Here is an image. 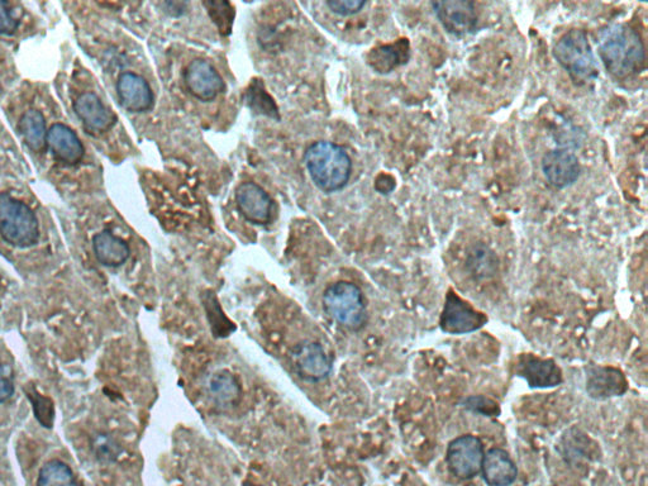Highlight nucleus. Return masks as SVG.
<instances>
[{
	"instance_id": "nucleus-12",
	"label": "nucleus",
	"mask_w": 648,
	"mask_h": 486,
	"mask_svg": "<svg viewBox=\"0 0 648 486\" xmlns=\"http://www.w3.org/2000/svg\"><path fill=\"white\" fill-rule=\"evenodd\" d=\"M542 171L552 187L565 189L579 179L580 162L573 152L554 150L543 156Z\"/></svg>"
},
{
	"instance_id": "nucleus-24",
	"label": "nucleus",
	"mask_w": 648,
	"mask_h": 486,
	"mask_svg": "<svg viewBox=\"0 0 648 486\" xmlns=\"http://www.w3.org/2000/svg\"><path fill=\"white\" fill-rule=\"evenodd\" d=\"M247 106L251 107L257 113L265 114V116L279 119V109L270 95L266 93L264 84L261 80L255 81L246 93Z\"/></svg>"
},
{
	"instance_id": "nucleus-26",
	"label": "nucleus",
	"mask_w": 648,
	"mask_h": 486,
	"mask_svg": "<svg viewBox=\"0 0 648 486\" xmlns=\"http://www.w3.org/2000/svg\"><path fill=\"white\" fill-rule=\"evenodd\" d=\"M27 397L33 404V411H35L38 422L47 428L52 427L55 416L54 403H52V400L50 398L42 397V395L38 394L33 388H31L30 392H27Z\"/></svg>"
},
{
	"instance_id": "nucleus-30",
	"label": "nucleus",
	"mask_w": 648,
	"mask_h": 486,
	"mask_svg": "<svg viewBox=\"0 0 648 486\" xmlns=\"http://www.w3.org/2000/svg\"><path fill=\"white\" fill-rule=\"evenodd\" d=\"M14 394V385L11 378L4 370L2 362H0V404L6 403L11 399Z\"/></svg>"
},
{
	"instance_id": "nucleus-8",
	"label": "nucleus",
	"mask_w": 648,
	"mask_h": 486,
	"mask_svg": "<svg viewBox=\"0 0 648 486\" xmlns=\"http://www.w3.org/2000/svg\"><path fill=\"white\" fill-rule=\"evenodd\" d=\"M441 25L451 35L465 36L473 32L478 23L475 4L468 0H442L431 4Z\"/></svg>"
},
{
	"instance_id": "nucleus-20",
	"label": "nucleus",
	"mask_w": 648,
	"mask_h": 486,
	"mask_svg": "<svg viewBox=\"0 0 648 486\" xmlns=\"http://www.w3.org/2000/svg\"><path fill=\"white\" fill-rule=\"evenodd\" d=\"M408 42L402 40L398 44L376 47L369 54V64L378 73H390L400 64L407 63Z\"/></svg>"
},
{
	"instance_id": "nucleus-7",
	"label": "nucleus",
	"mask_w": 648,
	"mask_h": 486,
	"mask_svg": "<svg viewBox=\"0 0 648 486\" xmlns=\"http://www.w3.org/2000/svg\"><path fill=\"white\" fill-rule=\"evenodd\" d=\"M488 322L485 314L476 311L454 292L447 294L441 316V328L450 335H465L480 330Z\"/></svg>"
},
{
	"instance_id": "nucleus-27",
	"label": "nucleus",
	"mask_w": 648,
	"mask_h": 486,
	"mask_svg": "<svg viewBox=\"0 0 648 486\" xmlns=\"http://www.w3.org/2000/svg\"><path fill=\"white\" fill-rule=\"evenodd\" d=\"M365 6L366 2L364 0H330V2H327L330 11L342 17L354 16V14L362 11Z\"/></svg>"
},
{
	"instance_id": "nucleus-22",
	"label": "nucleus",
	"mask_w": 648,
	"mask_h": 486,
	"mask_svg": "<svg viewBox=\"0 0 648 486\" xmlns=\"http://www.w3.org/2000/svg\"><path fill=\"white\" fill-rule=\"evenodd\" d=\"M209 392L217 403L232 404L240 397V383L230 371H218L209 379Z\"/></svg>"
},
{
	"instance_id": "nucleus-19",
	"label": "nucleus",
	"mask_w": 648,
	"mask_h": 486,
	"mask_svg": "<svg viewBox=\"0 0 648 486\" xmlns=\"http://www.w3.org/2000/svg\"><path fill=\"white\" fill-rule=\"evenodd\" d=\"M93 250L100 264L118 268L130 257V246L111 231H102L93 237Z\"/></svg>"
},
{
	"instance_id": "nucleus-4",
	"label": "nucleus",
	"mask_w": 648,
	"mask_h": 486,
	"mask_svg": "<svg viewBox=\"0 0 648 486\" xmlns=\"http://www.w3.org/2000/svg\"><path fill=\"white\" fill-rule=\"evenodd\" d=\"M0 236L9 245L27 249L40 238V225L32 209L8 193H0Z\"/></svg>"
},
{
	"instance_id": "nucleus-28",
	"label": "nucleus",
	"mask_w": 648,
	"mask_h": 486,
	"mask_svg": "<svg viewBox=\"0 0 648 486\" xmlns=\"http://www.w3.org/2000/svg\"><path fill=\"white\" fill-rule=\"evenodd\" d=\"M465 407L470 411L486 414V416H497L499 413L498 404L485 397H471L465 400Z\"/></svg>"
},
{
	"instance_id": "nucleus-18",
	"label": "nucleus",
	"mask_w": 648,
	"mask_h": 486,
	"mask_svg": "<svg viewBox=\"0 0 648 486\" xmlns=\"http://www.w3.org/2000/svg\"><path fill=\"white\" fill-rule=\"evenodd\" d=\"M485 483L489 486H511L517 480L518 470L507 451L492 449L484 455L481 466Z\"/></svg>"
},
{
	"instance_id": "nucleus-15",
	"label": "nucleus",
	"mask_w": 648,
	"mask_h": 486,
	"mask_svg": "<svg viewBox=\"0 0 648 486\" xmlns=\"http://www.w3.org/2000/svg\"><path fill=\"white\" fill-rule=\"evenodd\" d=\"M518 373L531 388H554L562 383L561 370L552 360L524 355L519 360Z\"/></svg>"
},
{
	"instance_id": "nucleus-5",
	"label": "nucleus",
	"mask_w": 648,
	"mask_h": 486,
	"mask_svg": "<svg viewBox=\"0 0 648 486\" xmlns=\"http://www.w3.org/2000/svg\"><path fill=\"white\" fill-rule=\"evenodd\" d=\"M324 312L340 326L359 331L368 322L364 295L349 281L332 284L323 294Z\"/></svg>"
},
{
	"instance_id": "nucleus-1",
	"label": "nucleus",
	"mask_w": 648,
	"mask_h": 486,
	"mask_svg": "<svg viewBox=\"0 0 648 486\" xmlns=\"http://www.w3.org/2000/svg\"><path fill=\"white\" fill-rule=\"evenodd\" d=\"M599 56L614 78L626 79L640 73L646 52L640 33L628 25H612L600 32Z\"/></svg>"
},
{
	"instance_id": "nucleus-13",
	"label": "nucleus",
	"mask_w": 648,
	"mask_h": 486,
	"mask_svg": "<svg viewBox=\"0 0 648 486\" xmlns=\"http://www.w3.org/2000/svg\"><path fill=\"white\" fill-rule=\"evenodd\" d=\"M117 93L123 108L132 113H144L154 107V93L141 75L125 73L119 76Z\"/></svg>"
},
{
	"instance_id": "nucleus-6",
	"label": "nucleus",
	"mask_w": 648,
	"mask_h": 486,
	"mask_svg": "<svg viewBox=\"0 0 648 486\" xmlns=\"http://www.w3.org/2000/svg\"><path fill=\"white\" fill-rule=\"evenodd\" d=\"M484 455V446L478 437L461 436L450 443L446 461L456 478L468 480L480 473Z\"/></svg>"
},
{
	"instance_id": "nucleus-9",
	"label": "nucleus",
	"mask_w": 648,
	"mask_h": 486,
	"mask_svg": "<svg viewBox=\"0 0 648 486\" xmlns=\"http://www.w3.org/2000/svg\"><path fill=\"white\" fill-rule=\"evenodd\" d=\"M292 361L300 378L318 383L331 374L332 364L327 352L317 342L304 341L292 350Z\"/></svg>"
},
{
	"instance_id": "nucleus-14",
	"label": "nucleus",
	"mask_w": 648,
	"mask_h": 486,
	"mask_svg": "<svg viewBox=\"0 0 648 486\" xmlns=\"http://www.w3.org/2000/svg\"><path fill=\"white\" fill-rule=\"evenodd\" d=\"M74 109L90 133L107 132L116 123L114 114L109 112L98 95L92 92L81 94L75 100Z\"/></svg>"
},
{
	"instance_id": "nucleus-10",
	"label": "nucleus",
	"mask_w": 648,
	"mask_h": 486,
	"mask_svg": "<svg viewBox=\"0 0 648 486\" xmlns=\"http://www.w3.org/2000/svg\"><path fill=\"white\" fill-rule=\"evenodd\" d=\"M236 203L242 217L252 225L265 226L271 221L273 200L260 185L242 183L236 190Z\"/></svg>"
},
{
	"instance_id": "nucleus-23",
	"label": "nucleus",
	"mask_w": 648,
	"mask_h": 486,
	"mask_svg": "<svg viewBox=\"0 0 648 486\" xmlns=\"http://www.w3.org/2000/svg\"><path fill=\"white\" fill-rule=\"evenodd\" d=\"M37 486H81L73 471L65 462H46L38 475Z\"/></svg>"
},
{
	"instance_id": "nucleus-25",
	"label": "nucleus",
	"mask_w": 648,
	"mask_h": 486,
	"mask_svg": "<svg viewBox=\"0 0 648 486\" xmlns=\"http://www.w3.org/2000/svg\"><path fill=\"white\" fill-rule=\"evenodd\" d=\"M204 6H206L212 21L216 23L219 32L222 35H230L233 19H235V9L231 4L227 2H206Z\"/></svg>"
},
{
	"instance_id": "nucleus-3",
	"label": "nucleus",
	"mask_w": 648,
	"mask_h": 486,
	"mask_svg": "<svg viewBox=\"0 0 648 486\" xmlns=\"http://www.w3.org/2000/svg\"><path fill=\"white\" fill-rule=\"evenodd\" d=\"M554 56L576 84L590 83L598 78L599 66L586 33L571 30L557 41Z\"/></svg>"
},
{
	"instance_id": "nucleus-16",
	"label": "nucleus",
	"mask_w": 648,
	"mask_h": 486,
	"mask_svg": "<svg viewBox=\"0 0 648 486\" xmlns=\"http://www.w3.org/2000/svg\"><path fill=\"white\" fill-rule=\"evenodd\" d=\"M628 384L618 369L595 366L589 370L586 392L594 399L617 397L627 392Z\"/></svg>"
},
{
	"instance_id": "nucleus-29",
	"label": "nucleus",
	"mask_w": 648,
	"mask_h": 486,
	"mask_svg": "<svg viewBox=\"0 0 648 486\" xmlns=\"http://www.w3.org/2000/svg\"><path fill=\"white\" fill-rule=\"evenodd\" d=\"M18 30V21L12 16L9 4L0 0V33L11 36Z\"/></svg>"
},
{
	"instance_id": "nucleus-17",
	"label": "nucleus",
	"mask_w": 648,
	"mask_h": 486,
	"mask_svg": "<svg viewBox=\"0 0 648 486\" xmlns=\"http://www.w3.org/2000/svg\"><path fill=\"white\" fill-rule=\"evenodd\" d=\"M47 145L56 160L66 165H76L83 159L84 146L78 135L68 126L54 125L47 133Z\"/></svg>"
},
{
	"instance_id": "nucleus-21",
	"label": "nucleus",
	"mask_w": 648,
	"mask_h": 486,
	"mask_svg": "<svg viewBox=\"0 0 648 486\" xmlns=\"http://www.w3.org/2000/svg\"><path fill=\"white\" fill-rule=\"evenodd\" d=\"M19 130L30 150L42 152L46 149L49 131L46 128L45 118L40 112L28 111L23 114Z\"/></svg>"
},
{
	"instance_id": "nucleus-2",
	"label": "nucleus",
	"mask_w": 648,
	"mask_h": 486,
	"mask_svg": "<svg viewBox=\"0 0 648 486\" xmlns=\"http://www.w3.org/2000/svg\"><path fill=\"white\" fill-rule=\"evenodd\" d=\"M304 162L313 183L323 192H337L349 183L352 162L341 146L328 141L314 142L304 154Z\"/></svg>"
},
{
	"instance_id": "nucleus-11",
	"label": "nucleus",
	"mask_w": 648,
	"mask_h": 486,
	"mask_svg": "<svg viewBox=\"0 0 648 486\" xmlns=\"http://www.w3.org/2000/svg\"><path fill=\"white\" fill-rule=\"evenodd\" d=\"M184 80L189 93L202 102H211L225 89L221 75L207 60H193L185 70Z\"/></svg>"
}]
</instances>
